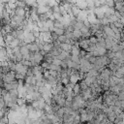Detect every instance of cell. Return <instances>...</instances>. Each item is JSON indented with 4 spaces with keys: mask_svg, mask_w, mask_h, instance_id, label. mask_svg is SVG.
Returning <instances> with one entry per match:
<instances>
[{
    "mask_svg": "<svg viewBox=\"0 0 124 124\" xmlns=\"http://www.w3.org/2000/svg\"><path fill=\"white\" fill-rule=\"evenodd\" d=\"M61 47H62V50L71 51L72 50V47H73V45H71L69 43H63V44H61Z\"/></svg>",
    "mask_w": 124,
    "mask_h": 124,
    "instance_id": "1",
    "label": "cell"
}]
</instances>
